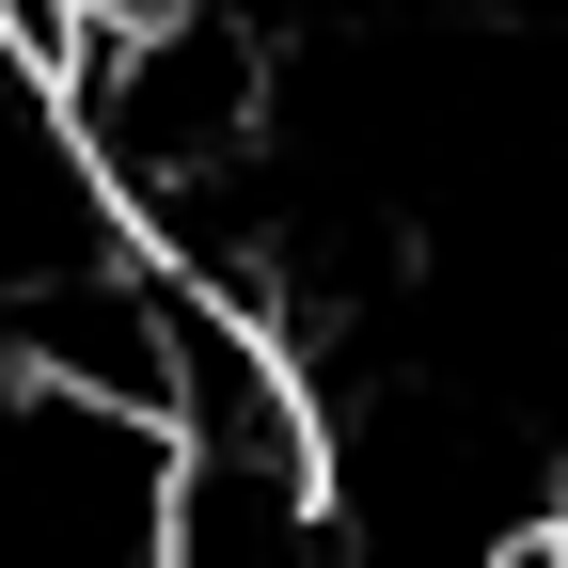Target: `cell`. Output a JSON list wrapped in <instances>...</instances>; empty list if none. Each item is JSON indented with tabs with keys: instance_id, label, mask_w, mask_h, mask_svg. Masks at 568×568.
I'll list each match as a JSON object with an SVG mask.
<instances>
[{
	"instance_id": "6da1fadb",
	"label": "cell",
	"mask_w": 568,
	"mask_h": 568,
	"mask_svg": "<svg viewBox=\"0 0 568 568\" xmlns=\"http://www.w3.org/2000/svg\"><path fill=\"white\" fill-rule=\"evenodd\" d=\"M159 568H347L332 521H316V458H190L174 443Z\"/></svg>"
},
{
	"instance_id": "7a4b0ae2",
	"label": "cell",
	"mask_w": 568,
	"mask_h": 568,
	"mask_svg": "<svg viewBox=\"0 0 568 568\" xmlns=\"http://www.w3.org/2000/svg\"><path fill=\"white\" fill-rule=\"evenodd\" d=\"M552 537H568V426H552Z\"/></svg>"
},
{
	"instance_id": "3957f363",
	"label": "cell",
	"mask_w": 568,
	"mask_h": 568,
	"mask_svg": "<svg viewBox=\"0 0 568 568\" xmlns=\"http://www.w3.org/2000/svg\"><path fill=\"white\" fill-rule=\"evenodd\" d=\"M552 552H568V537H552Z\"/></svg>"
}]
</instances>
